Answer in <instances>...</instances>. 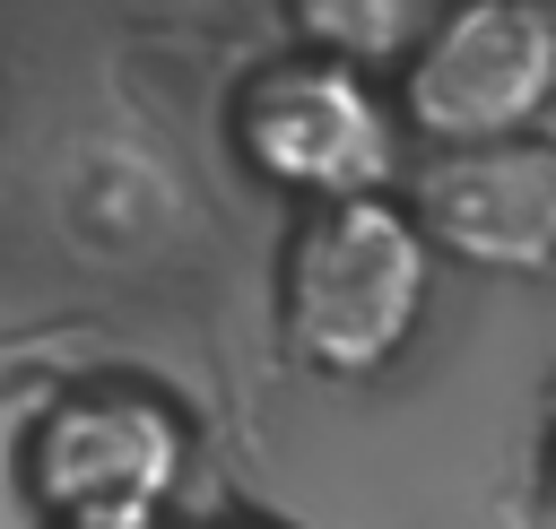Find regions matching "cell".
<instances>
[{
	"label": "cell",
	"mask_w": 556,
	"mask_h": 529,
	"mask_svg": "<svg viewBox=\"0 0 556 529\" xmlns=\"http://www.w3.org/2000/svg\"><path fill=\"white\" fill-rule=\"evenodd\" d=\"M278 9H287V35L304 52H330V61L374 69V78L443 17V0H278Z\"/></svg>",
	"instance_id": "6"
},
{
	"label": "cell",
	"mask_w": 556,
	"mask_h": 529,
	"mask_svg": "<svg viewBox=\"0 0 556 529\" xmlns=\"http://www.w3.org/2000/svg\"><path fill=\"white\" fill-rule=\"evenodd\" d=\"M226 139L235 156L287 191L295 208L304 199H365V191H391L400 182V113L382 95L374 69H348L330 52H269L235 78L226 95Z\"/></svg>",
	"instance_id": "2"
},
{
	"label": "cell",
	"mask_w": 556,
	"mask_h": 529,
	"mask_svg": "<svg viewBox=\"0 0 556 529\" xmlns=\"http://www.w3.org/2000/svg\"><path fill=\"white\" fill-rule=\"evenodd\" d=\"M400 139L478 147L539 130L556 104V0H443V17L391 61Z\"/></svg>",
	"instance_id": "3"
},
{
	"label": "cell",
	"mask_w": 556,
	"mask_h": 529,
	"mask_svg": "<svg viewBox=\"0 0 556 529\" xmlns=\"http://www.w3.org/2000/svg\"><path fill=\"white\" fill-rule=\"evenodd\" d=\"M426 295H434V251L391 191L304 199L295 225L278 234V278H269L278 347L321 382L382 373L417 338Z\"/></svg>",
	"instance_id": "1"
},
{
	"label": "cell",
	"mask_w": 556,
	"mask_h": 529,
	"mask_svg": "<svg viewBox=\"0 0 556 529\" xmlns=\"http://www.w3.org/2000/svg\"><path fill=\"white\" fill-rule=\"evenodd\" d=\"M17 468L61 529H148L191 468V425L148 382H70L26 425Z\"/></svg>",
	"instance_id": "4"
},
{
	"label": "cell",
	"mask_w": 556,
	"mask_h": 529,
	"mask_svg": "<svg viewBox=\"0 0 556 529\" xmlns=\"http://www.w3.org/2000/svg\"><path fill=\"white\" fill-rule=\"evenodd\" d=\"M35 356H43V338H17V347H0V382H9L17 364H35Z\"/></svg>",
	"instance_id": "8"
},
{
	"label": "cell",
	"mask_w": 556,
	"mask_h": 529,
	"mask_svg": "<svg viewBox=\"0 0 556 529\" xmlns=\"http://www.w3.org/2000/svg\"><path fill=\"white\" fill-rule=\"evenodd\" d=\"M426 234V251L495 278H547L556 269V139L513 130L478 147H426L400 199Z\"/></svg>",
	"instance_id": "5"
},
{
	"label": "cell",
	"mask_w": 556,
	"mask_h": 529,
	"mask_svg": "<svg viewBox=\"0 0 556 529\" xmlns=\"http://www.w3.org/2000/svg\"><path fill=\"white\" fill-rule=\"evenodd\" d=\"M539 512L556 529V399H547V442H539Z\"/></svg>",
	"instance_id": "7"
}]
</instances>
